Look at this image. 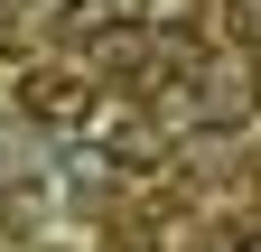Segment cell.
<instances>
[{
  "label": "cell",
  "instance_id": "cell-1",
  "mask_svg": "<svg viewBox=\"0 0 261 252\" xmlns=\"http://www.w3.org/2000/svg\"><path fill=\"white\" fill-rule=\"evenodd\" d=\"M19 103H28V121L75 131V121H93V84H84L75 66H28V75H19Z\"/></svg>",
  "mask_w": 261,
  "mask_h": 252
},
{
  "label": "cell",
  "instance_id": "cell-4",
  "mask_svg": "<svg viewBox=\"0 0 261 252\" xmlns=\"http://www.w3.org/2000/svg\"><path fill=\"white\" fill-rule=\"evenodd\" d=\"M233 38H243V47H261V0H233Z\"/></svg>",
  "mask_w": 261,
  "mask_h": 252
},
{
  "label": "cell",
  "instance_id": "cell-2",
  "mask_svg": "<svg viewBox=\"0 0 261 252\" xmlns=\"http://www.w3.org/2000/svg\"><path fill=\"white\" fill-rule=\"evenodd\" d=\"M196 121H205V131H233V121H252V93H243V75L224 66L205 93H196Z\"/></svg>",
  "mask_w": 261,
  "mask_h": 252
},
{
  "label": "cell",
  "instance_id": "cell-3",
  "mask_svg": "<svg viewBox=\"0 0 261 252\" xmlns=\"http://www.w3.org/2000/svg\"><path fill=\"white\" fill-rule=\"evenodd\" d=\"M196 10L205 0H140V28L149 38H177V28H196Z\"/></svg>",
  "mask_w": 261,
  "mask_h": 252
}]
</instances>
